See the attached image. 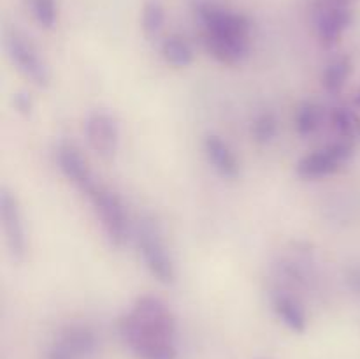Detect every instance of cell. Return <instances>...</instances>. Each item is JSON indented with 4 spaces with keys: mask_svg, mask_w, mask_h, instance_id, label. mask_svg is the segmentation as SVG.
<instances>
[{
    "mask_svg": "<svg viewBox=\"0 0 360 359\" xmlns=\"http://www.w3.org/2000/svg\"><path fill=\"white\" fill-rule=\"evenodd\" d=\"M197 14L204 27V35L250 41L252 23L245 14L225 9V7L211 2H200L197 6Z\"/></svg>",
    "mask_w": 360,
    "mask_h": 359,
    "instance_id": "5b68a950",
    "label": "cell"
},
{
    "mask_svg": "<svg viewBox=\"0 0 360 359\" xmlns=\"http://www.w3.org/2000/svg\"><path fill=\"white\" fill-rule=\"evenodd\" d=\"M136 243L143 263L151 277L164 285L176 282V267L157 222L151 217H141L136 227Z\"/></svg>",
    "mask_w": 360,
    "mask_h": 359,
    "instance_id": "7a4b0ae2",
    "label": "cell"
},
{
    "mask_svg": "<svg viewBox=\"0 0 360 359\" xmlns=\"http://www.w3.org/2000/svg\"><path fill=\"white\" fill-rule=\"evenodd\" d=\"M354 21L352 7H329L316 13V35L323 48H334Z\"/></svg>",
    "mask_w": 360,
    "mask_h": 359,
    "instance_id": "30bf717a",
    "label": "cell"
},
{
    "mask_svg": "<svg viewBox=\"0 0 360 359\" xmlns=\"http://www.w3.org/2000/svg\"><path fill=\"white\" fill-rule=\"evenodd\" d=\"M118 333L139 359H178L176 317L157 296H139L120 319Z\"/></svg>",
    "mask_w": 360,
    "mask_h": 359,
    "instance_id": "6da1fadb",
    "label": "cell"
},
{
    "mask_svg": "<svg viewBox=\"0 0 360 359\" xmlns=\"http://www.w3.org/2000/svg\"><path fill=\"white\" fill-rule=\"evenodd\" d=\"M204 46H206V51L224 65H238L245 62L246 56L250 55V41L204 35Z\"/></svg>",
    "mask_w": 360,
    "mask_h": 359,
    "instance_id": "4fadbf2b",
    "label": "cell"
},
{
    "mask_svg": "<svg viewBox=\"0 0 360 359\" xmlns=\"http://www.w3.org/2000/svg\"><path fill=\"white\" fill-rule=\"evenodd\" d=\"M86 141L91 150L102 158H112L120 144L118 120L108 111H94L84 125Z\"/></svg>",
    "mask_w": 360,
    "mask_h": 359,
    "instance_id": "ba28073f",
    "label": "cell"
},
{
    "mask_svg": "<svg viewBox=\"0 0 360 359\" xmlns=\"http://www.w3.org/2000/svg\"><path fill=\"white\" fill-rule=\"evenodd\" d=\"M354 104H355V108H359V109H360V90L357 92V94H355V97H354Z\"/></svg>",
    "mask_w": 360,
    "mask_h": 359,
    "instance_id": "484cf974",
    "label": "cell"
},
{
    "mask_svg": "<svg viewBox=\"0 0 360 359\" xmlns=\"http://www.w3.org/2000/svg\"><path fill=\"white\" fill-rule=\"evenodd\" d=\"M330 125L340 134L341 141L352 144L360 143V115L348 106H338L330 113Z\"/></svg>",
    "mask_w": 360,
    "mask_h": 359,
    "instance_id": "9a60e30c",
    "label": "cell"
},
{
    "mask_svg": "<svg viewBox=\"0 0 360 359\" xmlns=\"http://www.w3.org/2000/svg\"><path fill=\"white\" fill-rule=\"evenodd\" d=\"M141 23H143V32L146 37H155L158 35V32L164 28L165 23V9L164 4L160 0H146L143 7V18H141Z\"/></svg>",
    "mask_w": 360,
    "mask_h": 359,
    "instance_id": "d6986e66",
    "label": "cell"
},
{
    "mask_svg": "<svg viewBox=\"0 0 360 359\" xmlns=\"http://www.w3.org/2000/svg\"><path fill=\"white\" fill-rule=\"evenodd\" d=\"M352 70H354V62H352L350 56H338L322 73V87L329 94H340L345 84H347V80L350 77Z\"/></svg>",
    "mask_w": 360,
    "mask_h": 359,
    "instance_id": "2e32d148",
    "label": "cell"
},
{
    "mask_svg": "<svg viewBox=\"0 0 360 359\" xmlns=\"http://www.w3.org/2000/svg\"><path fill=\"white\" fill-rule=\"evenodd\" d=\"M32 13H34L35 21L44 30L55 28L56 20H58V6L56 0H32Z\"/></svg>",
    "mask_w": 360,
    "mask_h": 359,
    "instance_id": "44dd1931",
    "label": "cell"
},
{
    "mask_svg": "<svg viewBox=\"0 0 360 359\" xmlns=\"http://www.w3.org/2000/svg\"><path fill=\"white\" fill-rule=\"evenodd\" d=\"M357 0H313V6H315V11L329 9V7H352Z\"/></svg>",
    "mask_w": 360,
    "mask_h": 359,
    "instance_id": "603a6c76",
    "label": "cell"
},
{
    "mask_svg": "<svg viewBox=\"0 0 360 359\" xmlns=\"http://www.w3.org/2000/svg\"><path fill=\"white\" fill-rule=\"evenodd\" d=\"M204 153H206L207 162L213 165V169L221 178L234 180L241 172V165H239V160L232 148L217 134H207L206 136Z\"/></svg>",
    "mask_w": 360,
    "mask_h": 359,
    "instance_id": "8fae6325",
    "label": "cell"
},
{
    "mask_svg": "<svg viewBox=\"0 0 360 359\" xmlns=\"http://www.w3.org/2000/svg\"><path fill=\"white\" fill-rule=\"evenodd\" d=\"M0 224L7 252L14 263H23L27 257V232H25L23 213L18 197L7 187L0 189Z\"/></svg>",
    "mask_w": 360,
    "mask_h": 359,
    "instance_id": "52a82bcc",
    "label": "cell"
},
{
    "mask_svg": "<svg viewBox=\"0 0 360 359\" xmlns=\"http://www.w3.org/2000/svg\"><path fill=\"white\" fill-rule=\"evenodd\" d=\"M162 58L169 63V65L176 67V69H183L188 67L193 62V49L188 42L179 35H169L164 39L160 46Z\"/></svg>",
    "mask_w": 360,
    "mask_h": 359,
    "instance_id": "e0dca14e",
    "label": "cell"
},
{
    "mask_svg": "<svg viewBox=\"0 0 360 359\" xmlns=\"http://www.w3.org/2000/svg\"><path fill=\"white\" fill-rule=\"evenodd\" d=\"M55 344L65 348L74 359L91 358L98 348L97 334L91 327L84 326V324H70V326L63 327Z\"/></svg>",
    "mask_w": 360,
    "mask_h": 359,
    "instance_id": "7c38bea8",
    "label": "cell"
},
{
    "mask_svg": "<svg viewBox=\"0 0 360 359\" xmlns=\"http://www.w3.org/2000/svg\"><path fill=\"white\" fill-rule=\"evenodd\" d=\"M86 197L101 218L108 241L116 248H122L129 239V215L123 201L118 194L98 183L86 194Z\"/></svg>",
    "mask_w": 360,
    "mask_h": 359,
    "instance_id": "3957f363",
    "label": "cell"
},
{
    "mask_svg": "<svg viewBox=\"0 0 360 359\" xmlns=\"http://www.w3.org/2000/svg\"><path fill=\"white\" fill-rule=\"evenodd\" d=\"M252 139L259 144H267L276 137L278 134V120L274 116V113L264 111L260 115L255 116V120L252 122Z\"/></svg>",
    "mask_w": 360,
    "mask_h": 359,
    "instance_id": "ffe728a7",
    "label": "cell"
},
{
    "mask_svg": "<svg viewBox=\"0 0 360 359\" xmlns=\"http://www.w3.org/2000/svg\"><path fill=\"white\" fill-rule=\"evenodd\" d=\"M355 144L338 141L329 146L304 155L295 164V175L302 180H319L341 171L354 158Z\"/></svg>",
    "mask_w": 360,
    "mask_h": 359,
    "instance_id": "277c9868",
    "label": "cell"
},
{
    "mask_svg": "<svg viewBox=\"0 0 360 359\" xmlns=\"http://www.w3.org/2000/svg\"><path fill=\"white\" fill-rule=\"evenodd\" d=\"M323 108L316 102H302L295 115V130L301 136H309L322 125Z\"/></svg>",
    "mask_w": 360,
    "mask_h": 359,
    "instance_id": "ac0fdd59",
    "label": "cell"
},
{
    "mask_svg": "<svg viewBox=\"0 0 360 359\" xmlns=\"http://www.w3.org/2000/svg\"><path fill=\"white\" fill-rule=\"evenodd\" d=\"M48 359H74V358L65 351V348H62L58 344H55L51 347V351H49Z\"/></svg>",
    "mask_w": 360,
    "mask_h": 359,
    "instance_id": "d4e9b609",
    "label": "cell"
},
{
    "mask_svg": "<svg viewBox=\"0 0 360 359\" xmlns=\"http://www.w3.org/2000/svg\"><path fill=\"white\" fill-rule=\"evenodd\" d=\"M273 310L278 319L285 324L294 333H304L308 327V317H306L304 308L295 298H292L287 292L276 291L271 298Z\"/></svg>",
    "mask_w": 360,
    "mask_h": 359,
    "instance_id": "5bb4252c",
    "label": "cell"
},
{
    "mask_svg": "<svg viewBox=\"0 0 360 359\" xmlns=\"http://www.w3.org/2000/svg\"><path fill=\"white\" fill-rule=\"evenodd\" d=\"M6 49L9 58L16 65V69L23 74L27 80H30L35 87L48 88L51 81L48 63L39 55L37 48L25 37L23 34L16 30L7 32L6 35Z\"/></svg>",
    "mask_w": 360,
    "mask_h": 359,
    "instance_id": "8992f818",
    "label": "cell"
},
{
    "mask_svg": "<svg viewBox=\"0 0 360 359\" xmlns=\"http://www.w3.org/2000/svg\"><path fill=\"white\" fill-rule=\"evenodd\" d=\"M14 109L20 113L21 116H30L32 109H34V102H32V97L27 94V92H18L13 97Z\"/></svg>",
    "mask_w": 360,
    "mask_h": 359,
    "instance_id": "7402d4cb",
    "label": "cell"
},
{
    "mask_svg": "<svg viewBox=\"0 0 360 359\" xmlns=\"http://www.w3.org/2000/svg\"><path fill=\"white\" fill-rule=\"evenodd\" d=\"M347 284L355 294H360V266L350 267L347 271Z\"/></svg>",
    "mask_w": 360,
    "mask_h": 359,
    "instance_id": "cb8c5ba5",
    "label": "cell"
},
{
    "mask_svg": "<svg viewBox=\"0 0 360 359\" xmlns=\"http://www.w3.org/2000/svg\"><path fill=\"white\" fill-rule=\"evenodd\" d=\"M56 162H58V168L60 171L63 172V176H65L69 182H72L84 196L97 185L90 168H88V162L84 160L81 151L77 150L74 144H60V146L56 148Z\"/></svg>",
    "mask_w": 360,
    "mask_h": 359,
    "instance_id": "9c48e42d",
    "label": "cell"
}]
</instances>
